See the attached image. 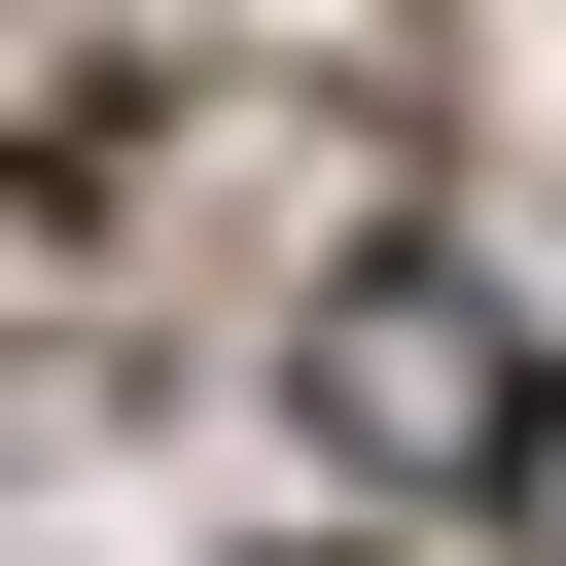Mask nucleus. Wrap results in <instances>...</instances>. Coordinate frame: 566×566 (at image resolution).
Listing matches in <instances>:
<instances>
[{"mask_svg":"<svg viewBox=\"0 0 566 566\" xmlns=\"http://www.w3.org/2000/svg\"><path fill=\"white\" fill-rule=\"evenodd\" d=\"M531 389H566V318L495 283V212H354V248L283 283V424H318V495H389V531H460Z\"/></svg>","mask_w":566,"mask_h":566,"instance_id":"1","label":"nucleus"},{"mask_svg":"<svg viewBox=\"0 0 566 566\" xmlns=\"http://www.w3.org/2000/svg\"><path fill=\"white\" fill-rule=\"evenodd\" d=\"M460 566H566V389L495 424V495H460Z\"/></svg>","mask_w":566,"mask_h":566,"instance_id":"2","label":"nucleus"}]
</instances>
